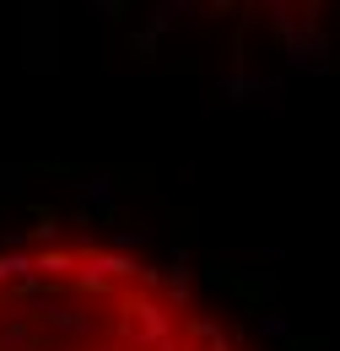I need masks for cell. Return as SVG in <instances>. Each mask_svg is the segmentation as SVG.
<instances>
[{
    "label": "cell",
    "mask_w": 340,
    "mask_h": 351,
    "mask_svg": "<svg viewBox=\"0 0 340 351\" xmlns=\"http://www.w3.org/2000/svg\"><path fill=\"white\" fill-rule=\"evenodd\" d=\"M0 351H249L178 276L108 243L0 254Z\"/></svg>",
    "instance_id": "obj_1"
}]
</instances>
